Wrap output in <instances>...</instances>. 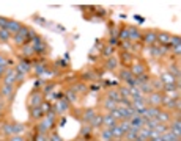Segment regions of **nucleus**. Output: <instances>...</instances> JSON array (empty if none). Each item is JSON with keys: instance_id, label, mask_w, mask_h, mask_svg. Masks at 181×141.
<instances>
[{"instance_id": "obj_6", "label": "nucleus", "mask_w": 181, "mask_h": 141, "mask_svg": "<svg viewBox=\"0 0 181 141\" xmlns=\"http://www.w3.org/2000/svg\"><path fill=\"white\" fill-rule=\"evenodd\" d=\"M14 80H16V72L13 69H10L6 72V75H5V85H11V86H13Z\"/></svg>"}, {"instance_id": "obj_46", "label": "nucleus", "mask_w": 181, "mask_h": 141, "mask_svg": "<svg viewBox=\"0 0 181 141\" xmlns=\"http://www.w3.org/2000/svg\"><path fill=\"white\" fill-rule=\"evenodd\" d=\"M38 141H46V136H44V133H39V136H38Z\"/></svg>"}, {"instance_id": "obj_21", "label": "nucleus", "mask_w": 181, "mask_h": 141, "mask_svg": "<svg viewBox=\"0 0 181 141\" xmlns=\"http://www.w3.org/2000/svg\"><path fill=\"white\" fill-rule=\"evenodd\" d=\"M179 127H181V122H179V121H176V122L173 124V127H172V133H173V135L179 136V132H181Z\"/></svg>"}, {"instance_id": "obj_49", "label": "nucleus", "mask_w": 181, "mask_h": 141, "mask_svg": "<svg viewBox=\"0 0 181 141\" xmlns=\"http://www.w3.org/2000/svg\"><path fill=\"white\" fill-rule=\"evenodd\" d=\"M110 53H112V49H110V47H109V49H106V55H107V56H109V55H110Z\"/></svg>"}, {"instance_id": "obj_20", "label": "nucleus", "mask_w": 181, "mask_h": 141, "mask_svg": "<svg viewBox=\"0 0 181 141\" xmlns=\"http://www.w3.org/2000/svg\"><path fill=\"white\" fill-rule=\"evenodd\" d=\"M11 91H13V86H11V85H3V88H2V94H3L5 97L11 96Z\"/></svg>"}, {"instance_id": "obj_42", "label": "nucleus", "mask_w": 181, "mask_h": 141, "mask_svg": "<svg viewBox=\"0 0 181 141\" xmlns=\"http://www.w3.org/2000/svg\"><path fill=\"white\" fill-rule=\"evenodd\" d=\"M165 102H167V104H165L167 107H175V105H176V102H175V101H170V99H165Z\"/></svg>"}, {"instance_id": "obj_32", "label": "nucleus", "mask_w": 181, "mask_h": 141, "mask_svg": "<svg viewBox=\"0 0 181 141\" xmlns=\"http://www.w3.org/2000/svg\"><path fill=\"white\" fill-rule=\"evenodd\" d=\"M158 39L165 44V42H169V41H170V36H169V35H159V36H158Z\"/></svg>"}, {"instance_id": "obj_16", "label": "nucleus", "mask_w": 181, "mask_h": 141, "mask_svg": "<svg viewBox=\"0 0 181 141\" xmlns=\"http://www.w3.org/2000/svg\"><path fill=\"white\" fill-rule=\"evenodd\" d=\"M106 108L110 110V111H114V110L117 108V102L112 101V99H107V101H106Z\"/></svg>"}, {"instance_id": "obj_2", "label": "nucleus", "mask_w": 181, "mask_h": 141, "mask_svg": "<svg viewBox=\"0 0 181 141\" xmlns=\"http://www.w3.org/2000/svg\"><path fill=\"white\" fill-rule=\"evenodd\" d=\"M27 35H29V32H27V28H22L21 27V30L16 33V36H14V42L16 44H22V42L25 41V38H27Z\"/></svg>"}, {"instance_id": "obj_29", "label": "nucleus", "mask_w": 181, "mask_h": 141, "mask_svg": "<svg viewBox=\"0 0 181 141\" xmlns=\"http://www.w3.org/2000/svg\"><path fill=\"white\" fill-rule=\"evenodd\" d=\"M41 49H43V44H41L39 39L36 38V39H35V42H33V50H41Z\"/></svg>"}, {"instance_id": "obj_14", "label": "nucleus", "mask_w": 181, "mask_h": 141, "mask_svg": "<svg viewBox=\"0 0 181 141\" xmlns=\"http://www.w3.org/2000/svg\"><path fill=\"white\" fill-rule=\"evenodd\" d=\"M25 130V127L22 124H16V125H13V135H19Z\"/></svg>"}, {"instance_id": "obj_37", "label": "nucleus", "mask_w": 181, "mask_h": 141, "mask_svg": "<svg viewBox=\"0 0 181 141\" xmlns=\"http://www.w3.org/2000/svg\"><path fill=\"white\" fill-rule=\"evenodd\" d=\"M129 36H131V39H137L139 38V33H137L135 28H131V30H129Z\"/></svg>"}, {"instance_id": "obj_48", "label": "nucleus", "mask_w": 181, "mask_h": 141, "mask_svg": "<svg viewBox=\"0 0 181 141\" xmlns=\"http://www.w3.org/2000/svg\"><path fill=\"white\" fill-rule=\"evenodd\" d=\"M0 64H6V61L3 60V56H2V55H0Z\"/></svg>"}, {"instance_id": "obj_10", "label": "nucleus", "mask_w": 181, "mask_h": 141, "mask_svg": "<svg viewBox=\"0 0 181 141\" xmlns=\"http://www.w3.org/2000/svg\"><path fill=\"white\" fill-rule=\"evenodd\" d=\"M139 130L140 129H131L128 130V139H131V141H134V139H137V135H139Z\"/></svg>"}, {"instance_id": "obj_4", "label": "nucleus", "mask_w": 181, "mask_h": 141, "mask_svg": "<svg viewBox=\"0 0 181 141\" xmlns=\"http://www.w3.org/2000/svg\"><path fill=\"white\" fill-rule=\"evenodd\" d=\"M21 30V25L18 24V22H14V21H8V25H6V32L8 33H18Z\"/></svg>"}, {"instance_id": "obj_1", "label": "nucleus", "mask_w": 181, "mask_h": 141, "mask_svg": "<svg viewBox=\"0 0 181 141\" xmlns=\"http://www.w3.org/2000/svg\"><path fill=\"white\" fill-rule=\"evenodd\" d=\"M52 122H54V115H52V113H49V115L46 116V119L41 122V125H39V132H41V133H46V132L50 129Z\"/></svg>"}, {"instance_id": "obj_13", "label": "nucleus", "mask_w": 181, "mask_h": 141, "mask_svg": "<svg viewBox=\"0 0 181 141\" xmlns=\"http://www.w3.org/2000/svg\"><path fill=\"white\" fill-rule=\"evenodd\" d=\"M68 110V102L66 101H60L58 104H57V111L58 113H63V111H66Z\"/></svg>"}, {"instance_id": "obj_7", "label": "nucleus", "mask_w": 181, "mask_h": 141, "mask_svg": "<svg viewBox=\"0 0 181 141\" xmlns=\"http://www.w3.org/2000/svg\"><path fill=\"white\" fill-rule=\"evenodd\" d=\"M162 83L164 85H173L175 83V77L172 75V74H162Z\"/></svg>"}, {"instance_id": "obj_9", "label": "nucleus", "mask_w": 181, "mask_h": 141, "mask_svg": "<svg viewBox=\"0 0 181 141\" xmlns=\"http://www.w3.org/2000/svg\"><path fill=\"white\" fill-rule=\"evenodd\" d=\"M115 121H117V119H115L112 115H107L106 118H103V122H104L107 127H114V125H115Z\"/></svg>"}, {"instance_id": "obj_8", "label": "nucleus", "mask_w": 181, "mask_h": 141, "mask_svg": "<svg viewBox=\"0 0 181 141\" xmlns=\"http://www.w3.org/2000/svg\"><path fill=\"white\" fill-rule=\"evenodd\" d=\"M39 102H41V96H39V94H33V96L30 97V107H32V108H36L38 105H41Z\"/></svg>"}, {"instance_id": "obj_41", "label": "nucleus", "mask_w": 181, "mask_h": 141, "mask_svg": "<svg viewBox=\"0 0 181 141\" xmlns=\"http://www.w3.org/2000/svg\"><path fill=\"white\" fill-rule=\"evenodd\" d=\"M49 141H63L58 135H50V138H49Z\"/></svg>"}, {"instance_id": "obj_15", "label": "nucleus", "mask_w": 181, "mask_h": 141, "mask_svg": "<svg viewBox=\"0 0 181 141\" xmlns=\"http://www.w3.org/2000/svg\"><path fill=\"white\" fill-rule=\"evenodd\" d=\"M101 136H103V139H104V141H110V139L114 138V135H112V130H110V127H109L107 130H104V132H103V135H101Z\"/></svg>"}, {"instance_id": "obj_44", "label": "nucleus", "mask_w": 181, "mask_h": 141, "mask_svg": "<svg viewBox=\"0 0 181 141\" xmlns=\"http://www.w3.org/2000/svg\"><path fill=\"white\" fill-rule=\"evenodd\" d=\"M11 141H24V139H22L19 135H16V136H13V138H11Z\"/></svg>"}, {"instance_id": "obj_35", "label": "nucleus", "mask_w": 181, "mask_h": 141, "mask_svg": "<svg viewBox=\"0 0 181 141\" xmlns=\"http://www.w3.org/2000/svg\"><path fill=\"white\" fill-rule=\"evenodd\" d=\"M3 132H5L6 135H11V133H13V125H11V124H6V125L3 127Z\"/></svg>"}, {"instance_id": "obj_5", "label": "nucleus", "mask_w": 181, "mask_h": 141, "mask_svg": "<svg viewBox=\"0 0 181 141\" xmlns=\"http://www.w3.org/2000/svg\"><path fill=\"white\" fill-rule=\"evenodd\" d=\"M132 108L140 115V113L145 110V102H143V99H135L134 101V104H132Z\"/></svg>"}, {"instance_id": "obj_26", "label": "nucleus", "mask_w": 181, "mask_h": 141, "mask_svg": "<svg viewBox=\"0 0 181 141\" xmlns=\"http://www.w3.org/2000/svg\"><path fill=\"white\" fill-rule=\"evenodd\" d=\"M120 127H121V130H123V133H124V132H128V130L131 129V124H129V121H124V122L120 124Z\"/></svg>"}, {"instance_id": "obj_39", "label": "nucleus", "mask_w": 181, "mask_h": 141, "mask_svg": "<svg viewBox=\"0 0 181 141\" xmlns=\"http://www.w3.org/2000/svg\"><path fill=\"white\" fill-rule=\"evenodd\" d=\"M115 66H117V61H115V60H109V61H107V67H109V69H114Z\"/></svg>"}, {"instance_id": "obj_34", "label": "nucleus", "mask_w": 181, "mask_h": 141, "mask_svg": "<svg viewBox=\"0 0 181 141\" xmlns=\"http://www.w3.org/2000/svg\"><path fill=\"white\" fill-rule=\"evenodd\" d=\"M170 72H172V75H176V77H179V69H178L175 64H172V67H170Z\"/></svg>"}, {"instance_id": "obj_28", "label": "nucleus", "mask_w": 181, "mask_h": 141, "mask_svg": "<svg viewBox=\"0 0 181 141\" xmlns=\"http://www.w3.org/2000/svg\"><path fill=\"white\" fill-rule=\"evenodd\" d=\"M0 39H2V41H8L10 39V33L6 30H0Z\"/></svg>"}, {"instance_id": "obj_27", "label": "nucleus", "mask_w": 181, "mask_h": 141, "mask_svg": "<svg viewBox=\"0 0 181 141\" xmlns=\"http://www.w3.org/2000/svg\"><path fill=\"white\" fill-rule=\"evenodd\" d=\"M83 119H85V121H93V119H95V111H93V110L87 111L85 116H83Z\"/></svg>"}, {"instance_id": "obj_33", "label": "nucleus", "mask_w": 181, "mask_h": 141, "mask_svg": "<svg viewBox=\"0 0 181 141\" xmlns=\"http://www.w3.org/2000/svg\"><path fill=\"white\" fill-rule=\"evenodd\" d=\"M6 25H8V21L0 17V30H6Z\"/></svg>"}, {"instance_id": "obj_24", "label": "nucleus", "mask_w": 181, "mask_h": 141, "mask_svg": "<svg viewBox=\"0 0 181 141\" xmlns=\"http://www.w3.org/2000/svg\"><path fill=\"white\" fill-rule=\"evenodd\" d=\"M132 72H134L135 75H139V74L142 75V74H143V67H142L140 64H135V66L132 67Z\"/></svg>"}, {"instance_id": "obj_19", "label": "nucleus", "mask_w": 181, "mask_h": 141, "mask_svg": "<svg viewBox=\"0 0 181 141\" xmlns=\"http://www.w3.org/2000/svg\"><path fill=\"white\" fill-rule=\"evenodd\" d=\"M156 39H158V36H156L155 33H148V35L145 36V42H147V44H153Z\"/></svg>"}, {"instance_id": "obj_38", "label": "nucleus", "mask_w": 181, "mask_h": 141, "mask_svg": "<svg viewBox=\"0 0 181 141\" xmlns=\"http://www.w3.org/2000/svg\"><path fill=\"white\" fill-rule=\"evenodd\" d=\"M99 124H103V118H101V116H95V119H93V125L96 127V125H99Z\"/></svg>"}, {"instance_id": "obj_50", "label": "nucleus", "mask_w": 181, "mask_h": 141, "mask_svg": "<svg viewBox=\"0 0 181 141\" xmlns=\"http://www.w3.org/2000/svg\"><path fill=\"white\" fill-rule=\"evenodd\" d=\"M151 141H162V138H161V136H159V138H153Z\"/></svg>"}, {"instance_id": "obj_11", "label": "nucleus", "mask_w": 181, "mask_h": 141, "mask_svg": "<svg viewBox=\"0 0 181 141\" xmlns=\"http://www.w3.org/2000/svg\"><path fill=\"white\" fill-rule=\"evenodd\" d=\"M131 91V96H132V99L135 101V99H142V91H140V88H132V90H129Z\"/></svg>"}, {"instance_id": "obj_17", "label": "nucleus", "mask_w": 181, "mask_h": 141, "mask_svg": "<svg viewBox=\"0 0 181 141\" xmlns=\"http://www.w3.org/2000/svg\"><path fill=\"white\" fill-rule=\"evenodd\" d=\"M110 130H112V135H114V136H121V135H123V130H121V127H120V125H114V127H110Z\"/></svg>"}, {"instance_id": "obj_18", "label": "nucleus", "mask_w": 181, "mask_h": 141, "mask_svg": "<svg viewBox=\"0 0 181 141\" xmlns=\"http://www.w3.org/2000/svg\"><path fill=\"white\" fill-rule=\"evenodd\" d=\"M29 70H30V64H29V63H25V61H22V63L19 64V72L25 74V72H29Z\"/></svg>"}, {"instance_id": "obj_52", "label": "nucleus", "mask_w": 181, "mask_h": 141, "mask_svg": "<svg viewBox=\"0 0 181 141\" xmlns=\"http://www.w3.org/2000/svg\"><path fill=\"white\" fill-rule=\"evenodd\" d=\"M0 107H2V105H0Z\"/></svg>"}, {"instance_id": "obj_12", "label": "nucleus", "mask_w": 181, "mask_h": 141, "mask_svg": "<svg viewBox=\"0 0 181 141\" xmlns=\"http://www.w3.org/2000/svg\"><path fill=\"white\" fill-rule=\"evenodd\" d=\"M170 42H172V46L175 47L176 53H179V52H181V49H179V44H181V41H179V38H170Z\"/></svg>"}, {"instance_id": "obj_30", "label": "nucleus", "mask_w": 181, "mask_h": 141, "mask_svg": "<svg viewBox=\"0 0 181 141\" xmlns=\"http://www.w3.org/2000/svg\"><path fill=\"white\" fill-rule=\"evenodd\" d=\"M41 113H43V110H41V108H33V110H32L33 118H41Z\"/></svg>"}, {"instance_id": "obj_23", "label": "nucleus", "mask_w": 181, "mask_h": 141, "mask_svg": "<svg viewBox=\"0 0 181 141\" xmlns=\"http://www.w3.org/2000/svg\"><path fill=\"white\" fill-rule=\"evenodd\" d=\"M161 138H162V141H173V139H176L178 136L173 135V133H165V135H161Z\"/></svg>"}, {"instance_id": "obj_25", "label": "nucleus", "mask_w": 181, "mask_h": 141, "mask_svg": "<svg viewBox=\"0 0 181 141\" xmlns=\"http://www.w3.org/2000/svg\"><path fill=\"white\" fill-rule=\"evenodd\" d=\"M109 99H112V101L118 102V101H120V94H118L117 91H110V93H109Z\"/></svg>"}, {"instance_id": "obj_3", "label": "nucleus", "mask_w": 181, "mask_h": 141, "mask_svg": "<svg viewBox=\"0 0 181 141\" xmlns=\"http://www.w3.org/2000/svg\"><path fill=\"white\" fill-rule=\"evenodd\" d=\"M129 124H131L132 129H140V127L143 125V118H142L140 115H135V116H132V118H131Z\"/></svg>"}, {"instance_id": "obj_45", "label": "nucleus", "mask_w": 181, "mask_h": 141, "mask_svg": "<svg viewBox=\"0 0 181 141\" xmlns=\"http://www.w3.org/2000/svg\"><path fill=\"white\" fill-rule=\"evenodd\" d=\"M16 77H18L16 80H24V74H22V72H18V74H16Z\"/></svg>"}, {"instance_id": "obj_36", "label": "nucleus", "mask_w": 181, "mask_h": 141, "mask_svg": "<svg viewBox=\"0 0 181 141\" xmlns=\"http://www.w3.org/2000/svg\"><path fill=\"white\" fill-rule=\"evenodd\" d=\"M121 77H123L124 80H128V82H132V78H131V72H126V70H123V72H121Z\"/></svg>"}, {"instance_id": "obj_51", "label": "nucleus", "mask_w": 181, "mask_h": 141, "mask_svg": "<svg viewBox=\"0 0 181 141\" xmlns=\"http://www.w3.org/2000/svg\"><path fill=\"white\" fill-rule=\"evenodd\" d=\"M134 141H139V139H134Z\"/></svg>"}, {"instance_id": "obj_40", "label": "nucleus", "mask_w": 181, "mask_h": 141, "mask_svg": "<svg viewBox=\"0 0 181 141\" xmlns=\"http://www.w3.org/2000/svg\"><path fill=\"white\" fill-rule=\"evenodd\" d=\"M165 90L173 94V91H175V85H165Z\"/></svg>"}, {"instance_id": "obj_31", "label": "nucleus", "mask_w": 181, "mask_h": 141, "mask_svg": "<svg viewBox=\"0 0 181 141\" xmlns=\"http://www.w3.org/2000/svg\"><path fill=\"white\" fill-rule=\"evenodd\" d=\"M44 70H46V69H44L43 64H36V67H35V72H36V74L41 75V74H44Z\"/></svg>"}, {"instance_id": "obj_22", "label": "nucleus", "mask_w": 181, "mask_h": 141, "mask_svg": "<svg viewBox=\"0 0 181 141\" xmlns=\"http://www.w3.org/2000/svg\"><path fill=\"white\" fill-rule=\"evenodd\" d=\"M150 101H151V104H155V105H158V104H161V102H162V97H161L159 94H151V97H150Z\"/></svg>"}, {"instance_id": "obj_47", "label": "nucleus", "mask_w": 181, "mask_h": 141, "mask_svg": "<svg viewBox=\"0 0 181 141\" xmlns=\"http://www.w3.org/2000/svg\"><path fill=\"white\" fill-rule=\"evenodd\" d=\"M3 70H5V64H0V75L3 74Z\"/></svg>"}, {"instance_id": "obj_43", "label": "nucleus", "mask_w": 181, "mask_h": 141, "mask_svg": "<svg viewBox=\"0 0 181 141\" xmlns=\"http://www.w3.org/2000/svg\"><path fill=\"white\" fill-rule=\"evenodd\" d=\"M121 94L128 97V96H131V91H129V90H126V88H124V90H121Z\"/></svg>"}]
</instances>
